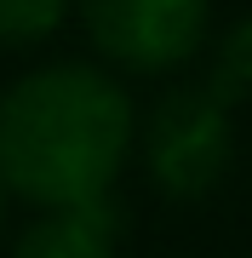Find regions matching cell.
<instances>
[{
    "mask_svg": "<svg viewBox=\"0 0 252 258\" xmlns=\"http://www.w3.org/2000/svg\"><path fill=\"white\" fill-rule=\"evenodd\" d=\"M138 149L132 92L98 63H46L0 92V189L6 201L63 212L115 195Z\"/></svg>",
    "mask_w": 252,
    "mask_h": 258,
    "instance_id": "cell-1",
    "label": "cell"
},
{
    "mask_svg": "<svg viewBox=\"0 0 252 258\" xmlns=\"http://www.w3.org/2000/svg\"><path fill=\"white\" fill-rule=\"evenodd\" d=\"M235 161L229 103L212 86H178L149 109L143 126V166L166 201H201L224 184Z\"/></svg>",
    "mask_w": 252,
    "mask_h": 258,
    "instance_id": "cell-2",
    "label": "cell"
},
{
    "mask_svg": "<svg viewBox=\"0 0 252 258\" xmlns=\"http://www.w3.org/2000/svg\"><path fill=\"white\" fill-rule=\"evenodd\" d=\"M86 40L126 75H166L201 52L212 0H80Z\"/></svg>",
    "mask_w": 252,
    "mask_h": 258,
    "instance_id": "cell-3",
    "label": "cell"
},
{
    "mask_svg": "<svg viewBox=\"0 0 252 258\" xmlns=\"http://www.w3.org/2000/svg\"><path fill=\"white\" fill-rule=\"evenodd\" d=\"M12 258H121V207L92 201V207L40 212L18 235Z\"/></svg>",
    "mask_w": 252,
    "mask_h": 258,
    "instance_id": "cell-4",
    "label": "cell"
},
{
    "mask_svg": "<svg viewBox=\"0 0 252 258\" xmlns=\"http://www.w3.org/2000/svg\"><path fill=\"white\" fill-rule=\"evenodd\" d=\"M212 86L224 103L235 98H252V12L246 18H235L224 29V40H218V57H212Z\"/></svg>",
    "mask_w": 252,
    "mask_h": 258,
    "instance_id": "cell-5",
    "label": "cell"
},
{
    "mask_svg": "<svg viewBox=\"0 0 252 258\" xmlns=\"http://www.w3.org/2000/svg\"><path fill=\"white\" fill-rule=\"evenodd\" d=\"M69 18V0H0V46H40Z\"/></svg>",
    "mask_w": 252,
    "mask_h": 258,
    "instance_id": "cell-6",
    "label": "cell"
},
{
    "mask_svg": "<svg viewBox=\"0 0 252 258\" xmlns=\"http://www.w3.org/2000/svg\"><path fill=\"white\" fill-rule=\"evenodd\" d=\"M0 230H6V189H0Z\"/></svg>",
    "mask_w": 252,
    "mask_h": 258,
    "instance_id": "cell-7",
    "label": "cell"
}]
</instances>
